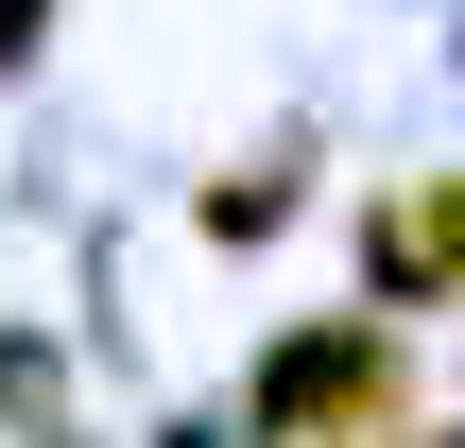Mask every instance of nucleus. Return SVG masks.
I'll list each match as a JSON object with an SVG mask.
<instances>
[{"instance_id": "f257e3e1", "label": "nucleus", "mask_w": 465, "mask_h": 448, "mask_svg": "<svg viewBox=\"0 0 465 448\" xmlns=\"http://www.w3.org/2000/svg\"><path fill=\"white\" fill-rule=\"evenodd\" d=\"M380 397H397V345H380V328H345V345H276V380H259L276 432H362Z\"/></svg>"}, {"instance_id": "f03ea898", "label": "nucleus", "mask_w": 465, "mask_h": 448, "mask_svg": "<svg viewBox=\"0 0 465 448\" xmlns=\"http://www.w3.org/2000/svg\"><path fill=\"white\" fill-rule=\"evenodd\" d=\"M431 259H449V276H465V190H449V207H431Z\"/></svg>"}]
</instances>
